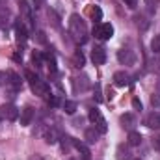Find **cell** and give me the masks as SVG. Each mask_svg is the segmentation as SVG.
<instances>
[{
  "mask_svg": "<svg viewBox=\"0 0 160 160\" xmlns=\"http://www.w3.org/2000/svg\"><path fill=\"white\" fill-rule=\"evenodd\" d=\"M69 32H71V36L78 41V43H86V41H88V28H86V22L82 21V17L77 15V13L71 15V19H69Z\"/></svg>",
  "mask_w": 160,
  "mask_h": 160,
  "instance_id": "1",
  "label": "cell"
},
{
  "mask_svg": "<svg viewBox=\"0 0 160 160\" xmlns=\"http://www.w3.org/2000/svg\"><path fill=\"white\" fill-rule=\"evenodd\" d=\"M26 78L30 82V88H32V91L36 93V95H39L41 99H48L52 93H50V86L45 82V80H41L38 75H34L32 71H26Z\"/></svg>",
  "mask_w": 160,
  "mask_h": 160,
  "instance_id": "2",
  "label": "cell"
},
{
  "mask_svg": "<svg viewBox=\"0 0 160 160\" xmlns=\"http://www.w3.org/2000/svg\"><path fill=\"white\" fill-rule=\"evenodd\" d=\"M88 118H89V121L95 125V128L101 132V134H104L106 130H108V125H106V119L101 116V112L97 110V108H91L89 110V114H88Z\"/></svg>",
  "mask_w": 160,
  "mask_h": 160,
  "instance_id": "3",
  "label": "cell"
},
{
  "mask_svg": "<svg viewBox=\"0 0 160 160\" xmlns=\"http://www.w3.org/2000/svg\"><path fill=\"white\" fill-rule=\"evenodd\" d=\"M93 36H95L97 39H101V41L110 39V38L114 36V26H112L110 22H101L99 26H95V30H93Z\"/></svg>",
  "mask_w": 160,
  "mask_h": 160,
  "instance_id": "4",
  "label": "cell"
},
{
  "mask_svg": "<svg viewBox=\"0 0 160 160\" xmlns=\"http://www.w3.org/2000/svg\"><path fill=\"white\" fill-rule=\"evenodd\" d=\"M0 118H2V119H8V121H15L17 118H19V110H17V106L11 104V102L2 104V106H0Z\"/></svg>",
  "mask_w": 160,
  "mask_h": 160,
  "instance_id": "5",
  "label": "cell"
},
{
  "mask_svg": "<svg viewBox=\"0 0 160 160\" xmlns=\"http://www.w3.org/2000/svg\"><path fill=\"white\" fill-rule=\"evenodd\" d=\"M118 60H119V63L132 65V63L136 62V56H134L132 50H128V48H121L119 52H118Z\"/></svg>",
  "mask_w": 160,
  "mask_h": 160,
  "instance_id": "6",
  "label": "cell"
},
{
  "mask_svg": "<svg viewBox=\"0 0 160 160\" xmlns=\"http://www.w3.org/2000/svg\"><path fill=\"white\" fill-rule=\"evenodd\" d=\"M143 125H145L147 128L158 130V128H160V114H157V112L147 114V116H145V119H143Z\"/></svg>",
  "mask_w": 160,
  "mask_h": 160,
  "instance_id": "7",
  "label": "cell"
},
{
  "mask_svg": "<svg viewBox=\"0 0 160 160\" xmlns=\"http://www.w3.org/2000/svg\"><path fill=\"white\" fill-rule=\"evenodd\" d=\"M91 62H93L95 65H102V63L106 62V50H104L102 47H95V48L91 50Z\"/></svg>",
  "mask_w": 160,
  "mask_h": 160,
  "instance_id": "8",
  "label": "cell"
},
{
  "mask_svg": "<svg viewBox=\"0 0 160 160\" xmlns=\"http://www.w3.org/2000/svg\"><path fill=\"white\" fill-rule=\"evenodd\" d=\"M34 116H36V110L32 106H24L21 110V125L22 127H28L32 123V119H34Z\"/></svg>",
  "mask_w": 160,
  "mask_h": 160,
  "instance_id": "9",
  "label": "cell"
},
{
  "mask_svg": "<svg viewBox=\"0 0 160 160\" xmlns=\"http://www.w3.org/2000/svg\"><path fill=\"white\" fill-rule=\"evenodd\" d=\"M41 136L45 138V142H47L48 145H52V143L58 142V132H56V128H52V127L41 128Z\"/></svg>",
  "mask_w": 160,
  "mask_h": 160,
  "instance_id": "10",
  "label": "cell"
},
{
  "mask_svg": "<svg viewBox=\"0 0 160 160\" xmlns=\"http://www.w3.org/2000/svg\"><path fill=\"white\" fill-rule=\"evenodd\" d=\"M73 147L80 153L82 160H91V153H89V149H88V145H86L84 142H80V140H75V138H73Z\"/></svg>",
  "mask_w": 160,
  "mask_h": 160,
  "instance_id": "11",
  "label": "cell"
},
{
  "mask_svg": "<svg viewBox=\"0 0 160 160\" xmlns=\"http://www.w3.org/2000/svg\"><path fill=\"white\" fill-rule=\"evenodd\" d=\"M114 86H118V88H125V86H128V82H130V77L125 73V71H116L114 73Z\"/></svg>",
  "mask_w": 160,
  "mask_h": 160,
  "instance_id": "12",
  "label": "cell"
},
{
  "mask_svg": "<svg viewBox=\"0 0 160 160\" xmlns=\"http://www.w3.org/2000/svg\"><path fill=\"white\" fill-rule=\"evenodd\" d=\"M119 123L123 128H127V130H134V127H136V118H134V114H123L119 118Z\"/></svg>",
  "mask_w": 160,
  "mask_h": 160,
  "instance_id": "13",
  "label": "cell"
},
{
  "mask_svg": "<svg viewBox=\"0 0 160 160\" xmlns=\"http://www.w3.org/2000/svg\"><path fill=\"white\" fill-rule=\"evenodd\" d=\"M99 136H101V132H99L95 127H89V128H86V132H84L86 143H97V142H99Z\"/></svg>",
  "mask_w": 160,
  "mask_h": 160,
  "instance_id": "14",
  "label": "cell"
},
{
  "mask_svg": "<svg viewBox=\"0 0 160 160\" xmlns=\"http://www.w3.org/2000/svg\"><path fill=\"white\" fill-rule=\"evenodd\" d=\"M15 34H17V41H19V43H26L28 34H26V28H24V24H22L21 19L15 22Z\"/></svg>",
  "mask_w": 160,
  "mask_h": 160,
  "instance_id": "15",
  "label": "cell"
},
{
  "mask_svg": "<svg viewBox=\"0 0 160 160\" xmlns=\"http://www.w3.org/2000/svg\"><path fill=\"white\" fill-rule=\"evenodd\" d=\"M8 82H11V86H13V89H21V86H22V80L21 77L15 73V71H8Z\"/></svg>",
  "mask_w": 160,
  "mask_h": 160,
  "instance_id": "16",
  "label": "cell"
},
{
  "mask_svg": "<svg viewBox=\"0 0 160 160\" xmlns=\"http://www.w3.org/2000/svg\"><path fill=\"white\" fill-rule=\"evenodd\" d=\"M73 63H75V67H78V69L84 67V63H86V56H84L82 50H75V54H73Z\"/></svg>",
  "mask_w": 160,
  "mask_h": 160,
  "instance_id": "17",
  "label": "cell"
},
{
  "mask_svg": "<svg viewBox=\"0 0 160 160\" xmlns=\"http://www.w3.org/2000/svg\"><path fill=\"white\" fill-rule=\"evenodd\" d=\"M140 143H142V134L136 132V130H130V132H128V145L138 147Z\"/></svg>",
  "mask_w": 160,
  "mask_h": 160,
  "instance_id": "18",
  "label": "cell"
},
{
  "mask_svg": "<svg viewBox=\"0 0 160 160\" xmlns=\"http://www.w3.org/2000/svg\"><path fill=\"white\" fill-rule=\"evenodd\" d=\"M19 8H21V11L24 13V19L30 21V19H32V9H30V6H28V0H19Z\"/></svg>",
  "mask_w": 160,
  "mask_h": 160,
  "instance_id": "19",
  "label": "cell"
},
{
  "mask_svg": "<svg viewBox=\"0 0 160 160\" xmlns=\"http://www.w3.org/2000/svg\"><path fill=\"white\" fill-rule=\"evenodd\" d=\"M62 108L65 110V114L73 116V114L77 112V102H75V101H63V102H62Z\"/></svg>",
  "mask_w": 160,
  "mask_h": 160,
  "instance_id": "20",
  "label": "cell"
},
{
  "mask_svg": "<svg viewBox=\"0 0 160 160\" xmlns=\"http://www.w3.org/2000/svg\"><path fill=\"white\" fill-rule=\"evenodd\" d=\"M73 82H75V88L80 89V91H86V89L89 88V80L86 78V77H82V78H73Z\"/></svg>",
  "mask_w": 160,
  "mask_h": 160,
  "instance_id": "21",
  "label": "cell"
},
{
  "mask_svg": "<svg viewBox=\"0 0 160 160\" xmlns=\"http://www.w3.org/2000/svg\"><path fill=\"white\" fill-rule=\"evenodd\" d=\"M118 160H130V153L125 145H119L118 147Z\"/></svg>",
  "mask_w": 160,
  "mask_h": 160,
  "instance_id": "22",
  "label": "cell"
},
{
  "mask_svg": "<svg viewBox=\"0 0 160 160\" xmlns=\"http://www.w3.org/2000/svg\"><path fill=\"white\" fill-rule=\"evenodd\" d=\"M151 50H153V54H160V34L153 38V41H151Z\"/></svg>",
  "mask_w": 160,
  "mask_h": 160,
  "instance_id": "23",
  "label": "cell"
},
{
  "mask_svg": "<svg viewBox=\"0 0 160 160\" xmlns=\"http://www.w3.org/2000/svg\"><path fill=\"white\" fill-rule=\"evenodd\" d=\"M32 62H34V65L36 67H41L43 65V56H41V52H32Z\"/></svg>",
  "mask_w": 160,
  "mask_h": 160,
  "instance_id": "24",
  "label": "cell"
},
{
  "mask_svg": "<svg viewBox=\"0 0 160 160\" xmlns=\"http://www.w3.org/2000/svg\"><path fill=\"white\" fill-rule=\"evenodd\" d=\"M151 104H153V108H160V93L151 95Z\"/></svg>",
  "mask_w": 160,
  "mask_h": 160,
  "instance_id": "25",
  "label": "cell"
},
{
  "mask_svg": "<svg viewBox=\"0 0 160 160\" xmlns=\"http://www.w3.org/2000/svg\"><path fill=\"white\" fill-rule=\"evenodd\" d=\"M91 17H93L95 21H101V17H102V11H101V8H97V6H95V8L91 9Z\"/></svg>",
  "mask_w": 160,
  "mask_h": 160,
  "instance_id": "26",
  "label": "cell"
},
{
  "mask_svg": "<svg viewBox=\"0 0 160 160\" xmlns=\"http://www.w3.org/2000/svg\"><path fill=\"white\" fill-rule=\"evenodd\" d=\"M132 106H134V110H138V112H142V110H143V106H142V101H140V99H136V97L132 99Z\"/></svg>",
  "mask_w": 160,
  "mask_h": 160,
  "instance_id": "27",
  "label": "cell"
},
{
  "mask_svg": "<svg viewBox=\"0 0 160 160\" xmlns=\"http://www.w3.org/2000/svg\"><path fill=\"white\" fill-rule=\"evenodd\" d=\"M151 143H153V147H155L157 151H160V134H157V136H153Z\"/></svg>",
  "mask_w": 160,
  "mask_h": 160,
  "instance_id": "28",
  "label": "cell"
},
{
  "mask_svg": "<svg viewBox=\"0 0 160 160\" xmlns=\"http://www.w3.org/2000/svg\"><path fill=\"white\" fill-rule=\"evenodd\" d=\"M48 17L52 19V22H54V26H60V21H58V17H56V13H54V9H48Z\"/></svg>",
  "mask_w": 160,
  "mask_h": 160,
  "instance_id": "29",
  "label": "cell"
},
{
  "mask_svg": "<svg viewBox=\"0 0 160 160\" xmlns=\"http://www.w3.org/2000/svg\"><path fill=\"white\" fill-rule=\"evenodd\" d=\"M145 4H147V9H149V13H155V9H157V2H153V0H145Z\"/></svg>",
  "mask_w": 160,
  "mask_h": 160,
  "instance_id": "30",
  "label": "cell"
},
{
  "mask_svg": "<svg viewBox=\"0 0 160 160\" xmlns=\"http://www.w3.org/2000/svg\"><path fill=\"white\" fill-rule=\"evenodd\" d=\"M6 82H8V73L0 71V86H6Z\"/></svg>",
  "mask_w": 160,
  "mask_h": 160,
  "instance_id": "31",
  "label": "cell"
},
{
  "mask_svg": "<svg viewBox=\"0 0 160 160\" xmlns=\"http://www.w3.org/2000/svg\"><path fill=\"white\" fill-rule=\"evenodd\" d=\"M32 8H36V9H39V8H43L45 6V0H32Z\"/></svg>",
  "mask_w": 160,
  "mask_h": 160,
  "instance_id": "32",
  "label": "cell"
},
{
  "mask_svg": "<svg viewBox=\"0 0 160 160\" xmlns=\"http://www.w3.org/2000/svg\"><path fill=\"white\" fill-rule=\"evenodd\" d=\"M123 2H125V4H127L130 9H134V8L138 6V0H123Z\"/></svg>",
  "mask_w": 160,
  "mask_h": 160,
  "instance_id": "33",
  "label": "cell"
},
{
  "mask_svg": "<svg viewBox=\"0 0 160 160\" xmlns=\"http://www.w3.org/2000/svg\"><path fill=\"white\" fill-rule=\"evenodd\" d=\"M38 41H39V43H47V38H45V32H38Z\"/></svg>",
  "mask_w": 160,
  "mask_h": 160,
  "instance_id": "34",
  "label": "cell"
},
{
  "mask_svg": "<svg viewBox=\"0 0 160 160\" xmlns=\"http://www.w3.org/2000/svg\"><path fill=\"white\" fill-rule=\"evenodd\" d=\"M153 71H157V73H160V58H158V60H155V62H153Z\"/></svg>",
  "mask_w": 160,
  "mask_h": 160,
  "instance_id": "35",
  "label": "cell"
},
{
  "mask_svg": "<svg viewBox=\"0 0 160 160\" xmlns=\"http://www.w3.org/2000/svg\"><path fill=\"white\" fill-rule=\"evenodd\" d=\"M13 60H15V62H21V60H22V56H21L19 52H15V54H13Z\"/></svg>",
  "mask_w": 160,
  "mask_h": 160,
  "instance_id": "36",
  "label": "cell"
},
{
  "mask_svg": "<svg viewBox=\"0 0 160 160\" xmlns=\"http://www.w3.org/2000/svg\"><path fill=\"white\" fill-rule=\"evenodd\" d=\"M30 160H43V157H41V155H34Z\"/></svg>",
  "mask_w": 160,
  "mask_h": 160,
  "instance_id": "37",
  "label": "cell"
},
{
  "mask_svg": "<svg viewBox=\"0 0 160 160\" xmlns=\"http://www.w3.org/2000/svg\"><path fill=\"white\" fill-rule=\"evenodd\" d=\"M157 89H158V93H160V80L157 82Z\"/></svg>",
  "mask_w": 160,
  "mask_h": 160,
  "instance_id": "38",
  "label": "cell"
},
{
  "mask_svg": "<svg viewBox=\"0 0 160 160\" xmlns=\"http://www.w3.org/2000/svg\"><path fill=\"white\" fill-rule=\"evenodd\" d=\"M130 160H142V158H130Z\"/></svg>",
  "mask_w": 160,
  "mask_h": 160,
  "instance_id": "39",
  "label": "cell"
},
{
  "mask_svg": "<svg viewBox=\"0 0 160 160\" xmlns=\"http://www.w3.org/2000/svg\"><path fill=\"white\" fill-rule=\"evenodd\" d=\"M71 160H73V158H71Z\"/></svg>",
  "mask_w": 160,
  "mask_h": 160,
  "instance_id": "40",
  "label": "cell"
}]
</instances>
